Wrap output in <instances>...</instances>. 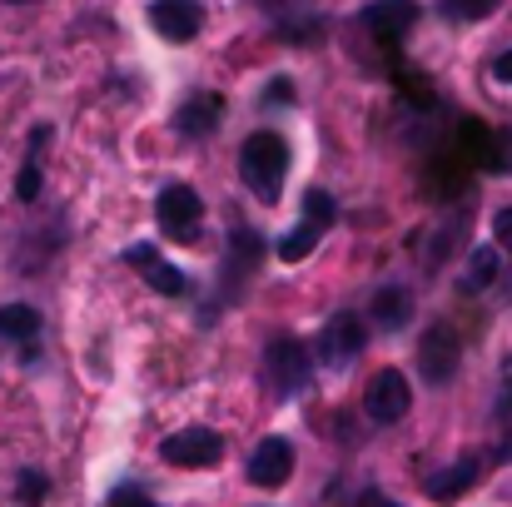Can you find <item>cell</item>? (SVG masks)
<instances>
[{"label":"cell","instance_id":"6da1fadb","mask_svg":"<svg viewBox=\"0 0 512 507\" xmlns=\"http://www.w3.org/2000/svg\"><path fill=\"white\" fill-rule=\"evenodd\" d=\"M239 174H244V184L259 199H279V189L289 179V145H284V135H274V130L249 135L244 150H239Z\"/></svg>","mask_w":512,"mask_h":507},{"label":"cell","instance_id":"7a4b0ae2","mask_svg":"<svg viewBox=\"0 0 512 507\" xmlns=\"http://www.w3.org/2000/svg\"><path fill=\"white\" fill-rule=\"evenodd\" d=\"M264 373H269V388L279 398H294L309 383V348L299 338H274L264 353Z\"/></svg>","mask_w":512,"mask_h":507},{"label":"cell","instance_id":"3957f363","mask_svg":"<svg viewBox=\"0 0 512 507\" xmlns=\"http://www.w3.org/2000/svg\"><path fill=\"white\" fill-rule=\"evenodd\" d=\"M458 363H463V338L453 324H433L423 343H418V368H423V378L428 383H448L453 373H458Z\"/></svg>","mask_w":512,"mask_h":507},{"label":"cell","instance_id":"277c9868","mask_svg":"<svg viewBox=\"0 0 512 507\" xmlns=\"http://www.w3.org/2000/svg\"><path fill=\"white\" fill-rule=\"evenodd\" d=\"M408 403H413V393H408V378H403L398 368H378V373L368 378L363 408H368L373 423H398V418L408 413Z\"/></svg>","mask_w":512,"mask_h":507},{"label":"cell","instance_id":"5b68a950","mask_svg":"<svg viewBox=\"0 0 512 507\" xmlns=\"http://www.w3.org/2000/svg\"><path fill=\"white\" fill-rule=\"evenodd\" d=\"M160 453L174 468H214L224 458V438L214 428H179L174 438H165Z\"/></svg>","mask_w":512,"mask_h":507},{"label":"cell","instance_id":"8992f818","mask_svg":"<svg viewBox=\"0 0 512 507\" xmlns=\"http://www.w3.org/2000/svg\"><path fill=\"white\" fill-rule=\"evenodd\" d=\"M155 219H160L165 234L189 239V234L199 229V219H204V199H199L189 184H165L160 199H155Z\"/></svg>","mask_w":512,"mask_h":507},{"label":"cell","instance_id":"52a82bcc","mask_svg":"<svg viewBox=\"0 0 512 507\" xmlns=\"http://www.w3.org/2000/svg\"><path fill=\"white\" fill-rule=\"evenodd\" d=\"M289 473H294V448H289V438H264V443L254 448V458H249V483H254V488H284Z\"/></svg>","mask_w":512,"mask_h":507},{"label":"cell","instance_id":"ba28073f","mask_svg":"<svg viewBox=\"0 0 512 507\" xmlns=\"http://www.w3.org/2000/svg\"><path fill=\"white\" fill-rule=\"evenodd\" d=\"M363 324L353 319V314H339V319H329L324 324V334H319V358H324V368H343V363H353L358 353H363Z\"/></svg>","mask_w":512,"mask_h":507},{"label":"cell","instance_id":"9c48e42d","mask_svg":"<svg viewBox=\"0 0 512 507\" xmlns=\"http://www.w3.org/2000/svg\"><path fill=\"white\" fill-rule=\"evenodd\" d=\"M150 25L165 40H194L199 25H204V10H199V0H155L150 5Z\"/></svg>","mask_w":512,"mask_h":507},{"label":"cell","instance_id":"30bf717a","mask_svg":"<svg viewBox=\"0 0 512 507\" xmlns=\"http://www.w3.org/2000/svg\"><path fill=\"white\" fill-rule=\"evenodd\" d=\"M135 269H145V284L155 289V294H165V299H179V294H189V279L174 269V264H165L155 249H145V244H135L130 254H125Z\"/></svg>","mask_w":512,"mask_h":507},{"label":"cell","instance_id":"8fae6325","mask_svg":"<svg viewBox=\"0 0 512 507\" xmlns=\"http://www.w3.org/2000/svg\"><path fill=\"white\" fill-rule=\"evenodd\" d=\"M363 25L378 30V35H403L418 25V0H373L363 10Z\"/></svg>","mask_w":512,"mask_h":507},{"label":"cell","instance_id":"7c38bea8","mask_svg":"<svg viewBox=\"0 0 512 507\" xmlns=\"http://www.w3.org/2000/svg\"><path fill=\"white\" fill-rule=\"evenodd\" d=\"M473 483H478V463H473V458H463V463H453V468L433 473V478H428V493H433L438 503H453V498H463Z\"/></svg>","mask_w":512,"mask_h":507},{"label":"cell","instance_id":"4fadbf2b","mask_svg":"<svg viewBox=\"0 0 512 507\" xmlns=\"http://www.w3.org/2000/svg\"><path fill=\"white\" fill-rule=\"evenodd\" d=\"M219 110H224L219 95H194V100L179 110V130H184V135H209V130L219 125Z\"/></svg>","mask_w":512,"mask_h":507},{"label":"cell","instance_id":"5bb4252c","mask_svg":"<svg viewBox=\"0 0 512 507\" xmlns=\"http://www.w3.org/2000/svg\"><path fill=\"white\" fill-rule=\"evenodd\" d=\"M493 279H498V249H478V254L468 259V269H463L458 289H463V294H483Z\"/></svg>","mask_w":512,"mask_h":507},{"label":"cell","instance_id":"9a60e30c","mask_svg":"<svg viewBox=\"0 0 512 507\" xmlns=\"http://www.w3.org/2000/svg\"><path fill=\"white\" fill-rule=\"evenodd\" d=\"M408 314H413V304H408L403 289H378V294H373V319H378L383 329H403Z\"/></svg>","mask_w":512,"mask_h":507},{"label":"cell","instance_id":"2e32d148","mask_svg":"<svg viewBox=\"0 0 512 507\" xmlns=\"http://www.w3.org/2000/svg\"><path fill=\"white\" fill-rule=\"evenodd\" d=\"M35 334H40V314H35L30 304H5V309H0V338L30 343Z\"/></svg>","mask_w":512,"mask_h":507},{"label":"cell","instance_id":"e0dca14e","mask_svg":"<svg viewBox=\"0 0 512 507\" xmlns=\"http://www.w3.org/2000/svg\"><path fill=\"white\" fill-rule=\"evenodd\" d=\"M319 234H324V229H314V224H294V229L279 239V259H284V264H299L304 254H314Z\"/></svg>","mask_w":512,"mask_h":507},{"label":"cell","instance_id":"ac0fdd59","mask_svg":"<svg viewBox=\"0 0 512 507\" xmlns=\"http://www.w3.org/2000/svg\"><path fill=\"white\" fill-rule=\"evenodd\" d=\"M334 219H339L334 199H329L324 189H309V194H304V224H314V229H329Z\"/></svg>","mask_w":512,"mask_h":507},{"label":"cell","instance_id":"d6986e66","mask_svg":"<svg viewBox=\"0 0 512 507\" xmlns=\"http://www.w3.org/2000/svg\"><path fill=\"white\" fill-rule=\"evenodd\" d=\"M493 10H498V0H453V15H463V20H483Z\"/></svg>","mask_w":512,"mask_h":507},{"label":"cell","instance_id":"ffe728a7","mask_svg":"<svg viewBox=\"0 0 512 507\" xmlns=\"http://www.w3.org/2000/svg\"><path fill=\"white\" fill-rule=\"evenodd\" d=\"M40 498H45V478H40V473H20V503H40Z\"/></svg>","mask_w":512,"mask_h":507},{"label":"cell","instance_id":"44dd1931","mask_svg":"<svg viewBox=\"0 0 512 507\" xmlns=\"http://www.w3.org/2000/svg\"><path fill=\"white\" fill-rule=\"evenodd\" d=\"M110 507H160V503H150L140 488H115V493H110Z\"/></svg>","mask_w":512,"mask_h":507},{"label":"cell","instance_id":"7402d4cb","mask_svg":"<svg viewBox=\"0 0 512 507\" xmlns=\"http://www.w3.org/2000/svg\"><path fill=\"white\" fill-rule=\"evenodd\" d=\"M15 194H20V199H35V194H40V169H35V165L20 169V179H15Z\"/></svg>","mask_w":512,"mask_h":507},{"label":"cell","instance_id":"603a6c76","mask_svg":"<svg viewBox=\"0 0 512 507\" xmlns=\"http://www.w3.org/2000/svg\"><path fill=\"white\" fill-rule=\"evenodd\" d=\"M493 234H498V244H503V249H512V209H503V214L493 219Z\"/></svg>","mask_w":512,"mask_h":507},{"label":"cell","instance_id":"cb8c5ba5","mask_svg":"<svg viewBox=\"0 0 512 507\" xmlns=\"http://www.w3.org/2000/svg\"><path fill=\"white\" fill-rule=\"evenodd\" d=\"M493 75H498L503 85H512V50H508V55H498V65H493Z\"/></svg>","mask_w":512,"mask_h":507},{"label":"cell","instance_id":"d4e9b609","mask_svg":"<svg viewBox=\"0 0 512 507\" xmlns=\"http://www.w3.org/2000/svg\"><path fill=\"white\" fill-rule=\"evenodd\" d=\"M368 507H393V503H378V498H373V503H368Z\"/></svg>","mask_w":512,"mask_h":507},{"label":"cell","instance_id":"484cf974","mask_svg":"<svg viewBox=\"0 0 512 507\" xmlns=\"http://www.w3.org/2000/svg\"><path fill=\"white\" fill-rule=\"evenodd\" d=\"M259 5H284V0H259Z\"/></svg>","mask_w":512,"mask_h":507}]
</instances>
